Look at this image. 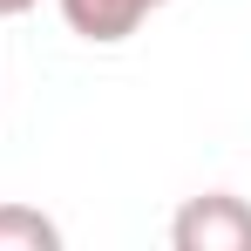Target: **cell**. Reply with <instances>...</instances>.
Instances as JSON below:
<instances>
[{"label": "cell", "instance_id": "cell-1", "mask_svg": "<svg viewBox=\"0 0 251 251\" xmlns=\"http://www.w3.org/2000/svg\"><path fill=\"white\" fill-rule=\"evenodd\" d=\"M170 251H251V204L238 190L183 197L170 217Z\"/></svg>", "mask_w": 251, "mask_h": 251}, {"label": "cell", "instance_id": "cell-2", "mask_svg": "<svg viewBox=\"0 0 251 251\" xmlns=\"http://www.w3.org/2000/svg\"><path fill=\"white\" fill-rule=\"evenodd\" d=\"M54 7H61L68 34H82V41H95V48H116V41H129L156 7H170V0H54Z\"/></svg>", "mask_w": 251, "mask_h": 251}, {"label": "cell", "instance_id": "cell-3", "mask_svg": "<svg viewBox=\"0 0 251 251\" xmlns=\"http://www.w3.org/2000/svg\"><path fill=\"white\" fill-rule=\"evenodd\" d=\"M0 251H61V224L34 204H0Z\"/></svg>", "mask_w": 251, "mask_h": 251}, {"label": "cell", "instance_id": "cell-4", "mask_svg": "<svg viewBox=\"0 0 251 251\" xmlns=\"http://www.w3.org/2000/svg\"><path fill=\"white\" fill-rule=\"evenodd\" d=\"M41 0H0V21H21V14H34Z\"/></svg>", "mask_w": 251, "mask_h": 251}]
</instances>
